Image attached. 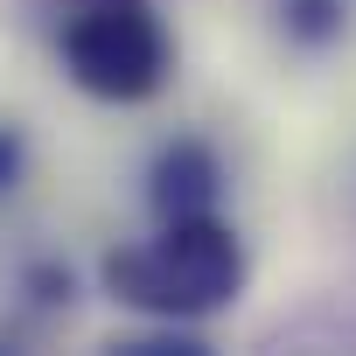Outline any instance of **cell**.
Wrapping results in <instances>:
<instances>
[{
  "instance_id": "1",
  "label": "cell",
  "mask_w": 356,
  "mask_h": 356,
  "mask_svg": "<svg viewBox=\"0 0 356 356\" xmlns=\"http://www.w3.org/2000/svg\"><path fill=\"white\" fill-rule=\"evenodd\" d=\"M112 286H119V300H133L147 314L196 321V314H217V307L238 300V286H245V245L210 210H182V217H168V231L147 252L112 259Z\"/></svg>"
},
{
  "instance_id": "2",
  "label": "cell",
  "mask_w": 356,
  "mask_h": 356,
  "mask_svg": "<svg viewBox=\"0 0 356 356\" xmlns=\"http://www.w3.org/2000/svg\"><path fill=\"white\" fill-rule=\"evenodd\" d=\"M63 63L91 98L133 105L168 84V29L147 0H91L63 22Z\"/></svg>"
},
{
  "instance_id": "3",
  "label": "cell",
  "mask_w": 356,
  "mask_h": 356,
  "mask_svg": "<svg viewBox=\"0 0 356 356\" xmlns=\"http://www.w3.org/2000/svg\"><path fill=\"white\" fill-rule=\"evenodd\" d=\"M210 196H217V161H210L196 140L168 147L161 168H154V203H161L168 217H182V210H210Z\"/></svg>"
},
{
  "instance_id": "4",
  "label": "cell",
  "mask_w": 356,
  "mask_h": 356,
  "mask_svg": "<svg viewBox=\"0 0 356 356\" xmlns=\"http://www.w3.org/2000/svg\"><path fill=\"white\" fill-rule=\"evenodd\" d=\"M15 161H22V147H15V133H0V182L15 175Z\"/></svg>"
},
{
  "instance_id": "5",
  "label": "cell",
  "mask_w": 356,
  "mask_h": 356,
  "mask_svg": "<svg viewBox=\"0 0 356 356\" xmlns=\"http://www.w3.org/2000/svg\"><path fill=\"white\" fill-rule=\"evenodd\" d=\"M77 8H91V0H77Z\"/></svg>"
}]
</instances>
